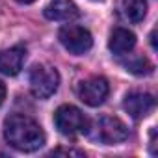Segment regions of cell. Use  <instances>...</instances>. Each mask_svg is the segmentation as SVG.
<instances>
[{
  "label": "cell",
  "mask_w": 158,
  "mask_h": 158,
  "mask_svg": "<svg viewBox=\"0 0 158 158\" xmlns=\"http://www.w3.org/2000/svg\"><path fill=\"white\" fill-rule=\"evenodd\" d=\"M4 138L13 149L21 152H32L45 145V132L39 127V123L28 115L19 114L6 119Z\"/></svg>",
  "instance_id": "6da1fadb"
},
{
  "label": "cell",
  "mask_w": 158,
  "mask_h": 158,
  "mask_svg": "<svg viewBox=\"0 0 158 158\" xmlns=\"http://www.w3.org/2000/svg\"><path fill=\"white\" fill-rule=\"evenodd\" d=\"M54 125L63 136H78L89 130L88 117L82 114V110H78L76 106H71V104H63L56 110Z\"/></svg>",
  "instance_id": "7a4b0ae2"
},
{
  "label": "cell",
  "mask_w": 158,
  "mask_h": 158,
  "mask_svg": "<svg viewBox=\"0 0 158 158\" xmlns=\"http://www.w3.org/2000/svg\"><path fill=\"white\" fill-rule=\"evenodd\" d=\"M60 86V73L45 63L34 65L30 73V89L37 99H48Z\"/></svg>",
  "instance_id": "3957f363"
},
{
  "label": "cell",
  "mask_w": 158,
  "mask_h": 158,
  "mask_svg": "<svg viewBox=\"0 0 158 158\" xmlns=\"http://www.w3.org/2000/svg\"><path fill=\"white\" fill-rule=\"evenodd\" d=\"M60 37V43L71 52V54H76V56H80V54H86L91 47H93V37L91 34L82 28V26H76V24H67L60 30L58 34Z\"/></svg>",
  "instance_id": "277c9868"
},
{
  "label": "cell",
  "mask_w": 158,
  "mask_h": 158,
  "mask_svg": "<svg viewBox=\"0 0 158 158\" xmlns=\"http://www.w3.org/2000/svg\"><path fill=\"white\" fill-rule=\"evenodd\" d=\"M93 138L104 145H115L128 138V128L119 117H101L95 123Z\"/></svg>",
  "instance_id": "5b68a950"
},
{
  "label": "cell",
  "mask_w": 158,
  "mask_h": 158,
  "mask_svg": "<svg viewBox=\"0 0 158 158\" xmlns=\"http://www.w3.org/2000/svg\"><path fill=\"white\" fill-rule=\"evenodd\" d=\"M110 93L108 80L102 76H91L78 84V97L88 106H101Z\"/></svg>",
  "instance_id": "8992f818"
},
{
  "label": "cell",
  "mask_w": 158,
  "mask_h": 158,
  "mask_svg": "<svg viewBox=\"0 0 158 158\" xmlns=\"http://www.w3.org/2000/svg\"><path fill=\"white\" fill-rule=\"evenodd\" d=\"M154 97L143 91H132L125 97L123 101V108L127 114H130L134 119H141L147 117L152 110H154Z\"/></svg>",
  "instance_id": "52a82bcc"
},
{
  "label": "cell",
  "mask_w": 158,
  "mask_h": 158,
  "mask_svg": "<svg viewBox=\"0 0 158 158\" xmlns=\"http://www.w3.org/2000/svg\"><path fill=\"white\" fill-rule=\"evenodd\" d=\"M24 56H26V50L21 45L0 50V73L6 76H15L23 69Z\"/></svg>",
  "instance_id": "ba28073f"
},
{
  "label": "cell",
  "mask_w": 158,
  "mask_h": 158,
  "mask_svg": "<svg viewBox=\"0 0 158 158\" xmlns=\"http://www.w3.org/2000/svg\"><path fill=\"white\" fill-rule=\"evenodd\" d=\"M136 47V35L127 30V28H115L112 34H110V39H108V48L117 54V56H123V54H128L132 48Z\"/></svg>",
  "instance_id": "9c48e42d"
},
{
  "label": "cell",
  "mask_w": 158,
  "mask_h": 158,
  "mask_svg": "<svg viewBox=\"0 0 158 158\" xmlns=\"http://www.w3.org/2000/svg\"><path fill=\"white\" fill-rule=\"evenodd\" d=\"M78 15V8L73 0H52L45 8V17L50 21H71Z\"/></svg>",
  "instance_id": "30bf717a"
},
{
  "label": "cell",
  "mask_w": 158,
  "mask_h": 158,
  "mask_svg": "<svg viewBox=\"0 0 158 158\" xmlns=\"http://www.w3.org/2000/svg\"><path fill=\"white\" fill-rule=\"evenodd\" d=\"M121 11L127 21L139 23L147 15V2L145 0H121Z\"/></svg>",
  "instance_id": "8fae6325"
},
{
  "label": "cell",
  "mask_w": 158,
  "mask_h": 158,
  "mask_svg": "<svg viewBox=\"0 0 158 158\" xmlns=\"http://www.w3.org/2000/svg\"><path fill=\"white\" fill-rule=\"evenodd\" d=\"M123 65H125V69L128 73L138 74V76H143V74L152 73V63L147 58H143V56H132L127 61H123Z\"/></svg>",
  "instance_id": "7c38bea8"
},
{
  "label": "cell",
  "mask_w": 158,
  "mask_h": 158,
  "mask_svg": "<svg viewBox=\"0 0 158 158\" xmlns=\"http://www.w3.org/2000/svg\"><path fill=\"white\" fill-rule=\"evenodd\" d=\"M52 154H74V156H82L80 151H73V149H58V151H52Z\"/></svg>",
  "instance_id": "4fadbf2b"
},
{
  "label": "cell",
  "mask_w": 158,
  "mask_h": 158,
  "mask_svg": "<svg viewBox=\"0 0 158 158\" xmlns=\"http://www.w3.org/2000/svg\"><path fill=\"white\" fill-rule=\"evenodd\" d=\"M4 99H6V86L0 82V104L4 102Z\"/></svg>",
  "instance_id": "5bb4252c"
},
{
  "label": "cell",
  "mask_w": 158,
  "mask_h": 158,
  "mask_svg": "<svg viewBox=\"0 0 158 158\" xmlns=\"http://www.w3.org/2000/svg\"><path fill=\"white\" fill-rule=\"evenodd\" d=\"M19 4H32V2H35V0H17Z\"/></svg>",
  "instance_id": "9a60e30c"
}]
</instances>
